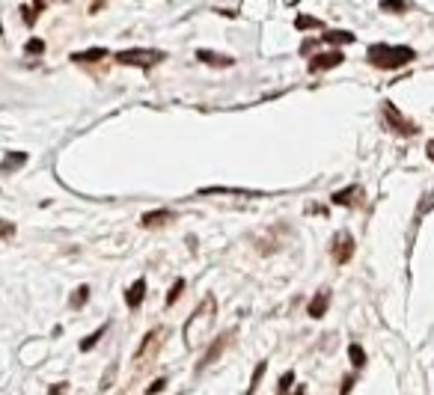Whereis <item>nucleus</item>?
<instances>
[{"label": "nucleus", "instance_id": "obj_3", "mask_svg": "<svg viewBox=\"0 0 434 395\" xmlns=\"http://www.w3.org/2000/svg\"><path fill=\"white\" fill-rule=\"evenodd\" d=\"M384 113H387V125H389V128H396L399 134H414L416 131L408 119H401V113L393 104H384Z\"/></svg>", "mask_w": 434, "mask_h": 395}, {"label": "nucleus", "instance_id": "obj_20", "mask_svg": "<svg viewBox=\"0 0 434 395\" xmlns=\"http://www.w3.org/2000/svg\"><path fill=\"white\" fill-rule=\"evenodd\" d=\"M164 387H167V380H164V377H161V380H155V384L149 387V395H158V392H161Z\"/></svg>", "mask_w": 434, "mask_h": 395}, {"label": "nucleus", "instance_id": "obj_2", "mask_svg": "<svg viewBox=\"0 0 434 395\" xmlns=\"http://www.w3.org/2000/svg\"><path fill=\"white\" fill-rule=\"evenodd\" d=\"M117 60L122 66H137V68H152L155 63L164 60L161 51H149V48H131V51H119Z\"/></svg>", "mask_w": 434, "mask_h": 395}, {"label": "nucleus", "instance_id": "obj_15", "mask_svg": "<svg viewBox=\"0 0 434 395\" xmlns=\"http://www.w3.org/2000/svg\"><path fill=\"white\" fill-rule=\"evenodd\" d=\"M105 56V48H95V51H86V54H75V60H101Z\"/></svg>", "mask_w": 434, "mask_h": 395}, {"label": "nucleus", "instance_id": "obj_11", "mask_svg": "<svg viewBox=\"0 0 434 395\" xmlns=\"http://www.w3.org/2000/svg\"><path fill=\"white\" fill-rule=\"evenodd\" d=\"M164 220H170V211H152V214L143 217L140 223H143V226H158V223H164Z\"/></svg>", "mask_w": 434, "mask_h": 395}, {"label": "nucleus", "instance_id": "obj_7", "mask_svg": "<svg viewBox=\"0 0 434 395\" xmlns=\"http://www.w3.org/2000/svg\"><path fill=\"white\" fill-rule=\"evenodd\" d=\"M351 256V235L348 232H339V253H336V259L339 262H348Z\"/></svg>", "mask_w": 434, "mask_h": 395}, {"label": "nucleus", "instance_id": "obj_5", "mask_svg": "<svg viewBox=\"0 0 434 395\" xmlns=\"http://www.w3.org/2000/svg\"><path fill=\"white\" fill-rule=\"evenodd\" d=\"M143 298H146V282H143V279H137L134 286L128 288V294H125V303H128V306H137Z\"/></svg>", "mask_w": 434, "mask_h": 395}, {"label": "nucleus", "instance_id": "obj_10", "mask_svg": "<svg viewBox=\"0 0 434 395\" xmlns=\"http://www.w3.org/2000/svg\"><path fill=\"white\" fill-rule=\"evenodd\" d=\"M21 164H27V154H24V152H9V154H6V161H4L6 169H18Z\"/></svg>", "mask_w": 434, "mask_h": 395}, {"label": "nucleus", "instance_id": "obj_17", "mask_svg": "<svg viewBox=\"0 0 434 395\" xmlns=\"http://www.w3.org/2000/svg\"><path fill=\"white\" fill-rule=\"evenodd\" d=\"M101 333H105V327H101L98 333H93V336H86V339H83V342H81V351H90V348H93V345L98 342V339H101Z\"/></svg>", "mask_w": 434, "mask_h": 395}, {"label": "nucleus", "instance_id": "obj_22", "mask_svg": "<svg viewBox=\"0 0 434 395\" xmlns=\"http://www.w3.org/2000/svg\"><path fill=\"white\" fill-rule=\"evenodd\" d=\"M426 154H428V161H434V140H431V143L426 146Z\"/></svg>", "mask_w": 434, "mask_h": 395}, {"label": "nucleus", "instance_id": "obj_1", "mask_svg": "<svg viewBox=\"0 0 434 395\" xmlns=\"http://www.w3.org/2000/svg\"><path fill=\"white\" fill-rule=\"evenodd\" d=\"M369 60L381 68H396V66H404L408 60H414V51L411 48H393V45H372Z\"/></svg>", "mask_w": 434, "mask_h": 395}, {"label": "nucleus", "instance_id": "obj_16", "mask_svg": "<svg viewBox=\"0 0 434 395\" xmlns=\"http://www.w3.org/2000/svg\"><path fill=\"white\" fill-rule=\"evenodd\" d=\"M357 193V188H345L342 193H336L334 196V202H339V205H345V202H351V196Z\"/></svg>", "mask_w": 434, "mask_h": 395}, {"label": "nucleus", "instance_id": "obj_12", "mask_svg": "<svg viewBox=\"0 0 434 395\" xmlns=\"http://www.w3.org/2000/svg\"><path fill=\"white\" fill-rule=\"evenodd\" d=\"M381 9L384 12H404L408 4H404V0H381Z\"/></svg>", "mask_w": 434, "mask_h": 395}, {"label": "nucleus", "instance_id": "obj_6", "mask_svg": "<svg viewBox=\"0 0 434 395\" xmlns=\"http://www.w3.org/2000/svg\"><path fill=\"white\" fill-rule=\"evenodd\" d=\"M324 39L330 42V45H348V42H354V33H345V30H327Z\"/></svg>", "mask_w": 434, "mask_h": 395}, {"label": "nucleus", "instance_id": "obj_8", "mask_svg": "<svg viewBox=\"0 0 434 395\" xmlns=\"http://www.w3.org/2000/svg\"><path fill=\"white\" fill-rule=\"evenodd\" d=\"M199 60H202V63H211V66H233V60H229V56L211 54V51H199Z\"/></svg>", "mask_w": 434, "mask_h": 395}, {"label": "nucleus", "instance_id": "obj_9", "mask_svg": "<svg viewBox=\"0 0 434 395\" xmlns=\"http://www.w3.org/2000/svg\"><path fill=\"white\" fill-rule=\"evenodd\" d=\"M324 306H327V291H322V294H318V298L310 303V315H312V318H322V315H324Z\"/></svg>", "mask_w": 434, "mask_h": 395}, {"label": "nucleus", "instance_id": "obj_14", "mask_svg": "<svg viewBox=\"0 0 434 395\" xmlns=\"http://www.w3.org/2000/svg\"><path fill=\"white\" fill-rule=\"evenodd\" d=\"M298 30H312V27H318V21L315 18H310V16H298Z\"/></svg>", "mask_w": 434, "mask_h": 395}, {"label": "nucleus", "instance_id": "obj_13", "mask_svg": "<svg viewBox=\"0 0 434 395\" xmlns=\"http://www.w3.org/2000/svg\"><path fill=\"white\" fill-rule=\"evenodd\" d=\"M348 354H351V363H354V365H363V363H366L363 348H360V345H351V348H348Z\"/></svg>", "mask_w": 434, "mask_h": 395}, {"label": "nucleus", "instance_id": "obj_21", "mask_svg": "<svg viewBox=\"0 0 434 395\" xmlns=\"http://www.w3.org/2000/svg\"><path fill=\"white\" fill-rule=\"evenodd\" d=\"M292 380H295V375H292V372L283 375V380H280V389H288V387H292Z\"/></svg>", "mask_w": 434, "mask_h": 395}, {"label": "nucleus", "instance_id": "obj_4", "mask_svg": "<svg viewBox=\"0 0 434 395\" xmlns=\"http://www.w3.org/2000/svg\"><path fill=\"white\" fill-rule=\"evenodd\" d=\"M339 63H342V54H339V51H330V54L312 56V60H310V68H312V72H324V68H334V66H339Z\"/></svg>", "mask_w": 434, "mask_h": 395}, {"label": "nucleus", "instance_id": "obj_19", "mask_svg": "<svg viewBox=\"0 0 434 395\" xmlns=\"http://www.w3.org/2000/svg\"><path fill=\"white\" fill-rule=\"evenodd\" d=\"M42 48H45V45H42V39H30V42H27V51H30V54H42Z\"/></svg>", "mask_w": 434, "mask_h": 395}, {"label": "nucleus", "instance_id": "obj_18", "mask_svg": "<svg viewBox=\"0 0 434 395\" xmlns=\"http://www.w3.org/2000/svg\"><path fill=\"white\" fill-rule=\"evenodd\" d=\"M86 294H90V288H86V286H81V291L75 294V298H71V306H75V309H78V306H81V303L86 300Z\"/></svg>", "mask_w": 434, "mask_h": 395}]
</instances>
